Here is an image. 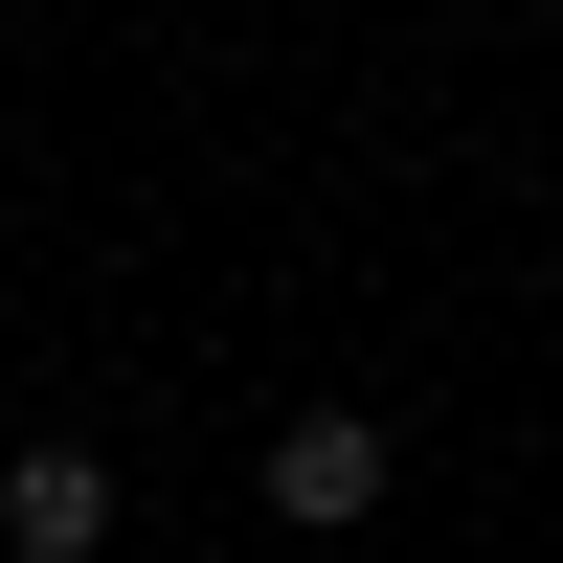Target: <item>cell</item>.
Returning <instances> with one entry per match:
<instances>
[{
  "instance_id": "obj_1",
  "label": "cell",
  "mask_w": 563,
  "mask_h": 563,
  "mask_svg": "<svg viewBox=\"0 0 563 563\" xmlns=\"http://www.w3.org/2000/svg\"><path fill=\"white\" fill-rule=\"evenodd\" d=\"M271 519H294V541H361V519H384V429H361V406H294V429H271Z\"/></svg>"
},
{
  "instance_id": "obj_2",
  "label": "cell",
  "mask_w": 563,
  "mask_h": 563,
  "mask_svg": "<svg viewBox=\"0 0 563 563\" xmlns=\"http://www.w3.org/2000/svg\"><path fill=\"white\" fill-rule=\"evenodd\" d=\"M0 563H113V451H0Z\"/></svg>"
}]
</instances>
